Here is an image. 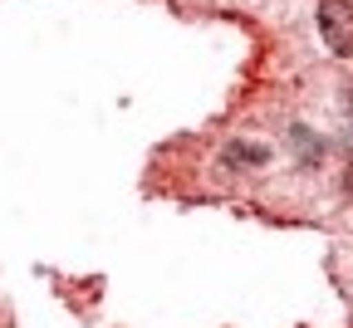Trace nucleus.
Segmentation results:
<instances>
[{"instance_id": "obj_1", "label": "nucleus", "mask_w": 353, "mask_h": 328, "mask_svg": "<svg viewBox=\"0 0 353 328\" xmlns=\"http://www.w3.org/2000/svg\"><path fill=\"white\" fill-rule=\"evenodd\" d=\"M319 34L339 59H353V0H319Z\"/></svg>"}, {"instance_id": "obj_3", "label": "nucleus", "mask_w": 353, "mask_h": 328, "mask_svg": "<svg viewBox=\"0 0 353 328\" xmlns=\"http://www.w3.org/2000/svg\"><path fill=\"white\" fill-rule=\"evenodd\" d=\"M348 192H353V176H348Z\"/></svg>"}, {"instance_id": "obj_2", "label": "nucleus", "mask_w": 353, "mask_h": 328, "mask_svg": "<svg viewBox=\"0 0 353 328\" xmlns=\"http://www.w3.org/2000/svg\"><path fill=\"white\" fill-rule=\"evenodd\" d=\"M221 162H226V167H236V162L265 167V162H270V147H265V143H231L226 152H221Z\"/></svg>"}]
</instances>
